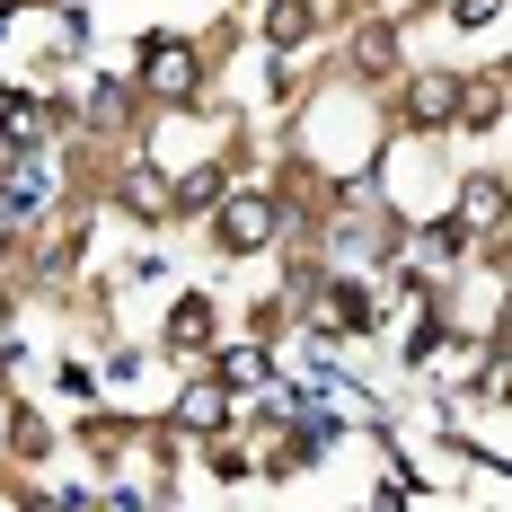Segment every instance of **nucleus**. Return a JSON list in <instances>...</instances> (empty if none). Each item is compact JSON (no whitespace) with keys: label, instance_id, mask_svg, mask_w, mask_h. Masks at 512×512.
I'll use <instances>...</instances> for the list:
<instances>
[{"label":"nucleus","instance_id":"1","mask_svg":"<svg viewBox=\"0 0 512 512\" xmlns=\"http://www.w3.org/2000/svg\"><path fill=\"white\" fill-rule=\"evenodd\" d=\"M142 80L159 98H195V45H151L142 53Z\"/></svg>","mask_w":512,"mask_h":512},{"label":"nucleus","instance_id":"2","mask_svg":"<svg viewBox=\"0 0 512 512\" xmlns=\"http://www.w3.org/2000/svg\"><path fill=\"white\" fill-rule=\"evenodd\" d=\"M265 239H274V212L256 195H230L221 204V248H265Z\"/></svg>","mask_w":512,"mask_h":512},{"label":"nucleus","instance_id":"3","mask_svg":"<svg viewBox=\"0 0 512 512\" xmlns=\"http://www.w3.org/2000/svg\"><path fill=\"white\" fill-rule=\"evenodd\" d=\"M204 336H212V309L204 301H177V309H168V345H204Z\"/></svg>","mask_w":512,"mask_h":512}]
</instances>
